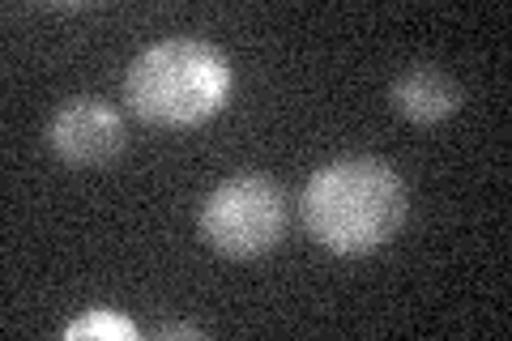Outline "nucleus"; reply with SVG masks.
I'll use <instances>...</instances> for the list:
<instances>
[{"label": "nucleus", "instance_id": "nucleus-2", "mask_svg": "<svg viewBox=\"0 0 512 341\" xmlns=\"http://www.w3.org/2000/svg\"><path fill=\"white\" fill-rule=\"evenodd\" d=\"M124 103L150 128H201L231 103V60L214 43L163 39L128 64Z\"/></svg>", "mask_w": 512, "mask_h": 341}, {"label": "nucleus", "instance_id": "nucleus-4", "mask_svg": "<svg viewBox=\"0 0 512 341\" xmlns=\"http://www.w3.org/2000/svg\"><path fill=\"white\" fill-rule=\"evenodd\" d=\"M128 145L124 116L107 99H69L56 107V116L47 120V150H52L64 167H107L111 158H120Z\"/></svg>", "mask_w": 512, "mask_h": 341}, {"label": "nucleus", "instance_id": "nucleus-5", "mask_svg": "<svg viewBox=\"0 0 512 341\" xmlns=\"http://www.w3.org/2000/svg\"><path fill=\"white\" fill-rule=\"evenodd\" d=\"M389 103L397 116H406L410 124H444L466 107V90L461 81L440 69V64H410L393 77L389 86Z\"/></svg>", "mask_w": 512, "mask_h": 341}, {"label": "nucleus", "instance_id": "nucleus-1", "mask_svg": "<svg viewBox=\"0 0 512 341\" xmlns=\"http://www.w3.org/2000/svg\"><path fill=\"white\" fill-rule=\"evenodd\" d=\"M299 214L320 248L367 256L402 231L406 184L384 158H338L308 180Z\"/></svg>", "mask_w": 512, "mask_h": 341}, {"label": "nucleus", "instance_id": "nucleus-7", "mask_svg": "<svg viewBox=\"0 0 512 341\" xmlns=\"http://www.w3.org/2000/svg\"><path fill=\"white\" fill-rule=\"evenodd\" d=\"M158 337H205V329H197V324H167V329H158Z\"/></svg>", "mask_w": 512, "mask_h": 341}, {"label": "nucleus", "instance_id": "nucleus-3", "mask_svg": "<svg viewBox=\"0 0 512 341\" xmlns=\"http://www.w3.org/2000/svg\"><path fill=\"white\" fill-rule=\"evenodd\" d=\"M286 231V197L269 175H231L222 180L201 209L205 243L227 261H256L274 252Z\"/></svg>", "mask_w": 512, "mask_h": 341}, {"label": "nucleus", "instance_id": "nucleus-6", "mask_svg": "<svg viewBox=\"0 0 512 341\" xmlns=\"http://www.w3.org/2000/svg\"><path fill=\"white\" fill-rule=\"evenodd\" d=\"M64 337L69 341H137V324L133 320H124L120 312H111V307H94V312L86 316H77L69 329H64Z\"/></svg>", "mask_w": 512, "mask_h": 341}]
</instances>
